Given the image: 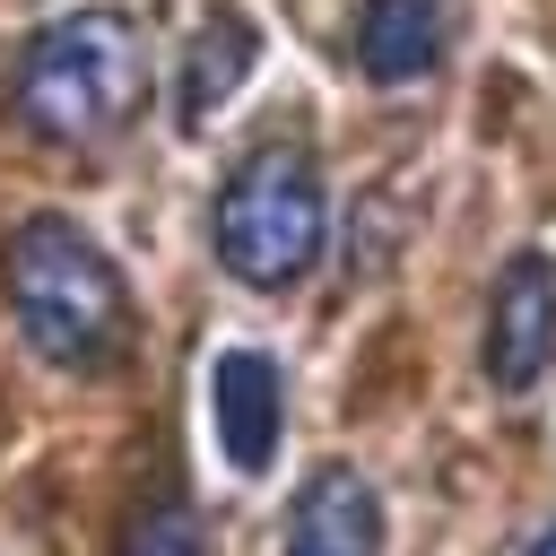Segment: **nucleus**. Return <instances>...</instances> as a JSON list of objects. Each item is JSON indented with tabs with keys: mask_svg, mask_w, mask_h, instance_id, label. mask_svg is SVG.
I'll list each match as a JSON object with an SVG mask.
<instances>
[{
	"mask_svg": "<svg viewBox=\"0 0 556 556\" xmlns=\"http://www.w3.org/2000/svg\"><path fill=\"white\" fill-rule=\"evenodd\" d=\"M521 556H556V521H547V530H539V539H530Z\"/></svg>",
	"mask_w": 556,
	"mask_h": 556,
	"instance_id": "obj_10",
	"label": "nucleus"
},
{
	"mask_svg": "<svg viewBox=\"0 0 556 556\" xmlns=\"http://www.w3.org/2000/svg\"><path fill=\"white\" fill-rule=\"evenodd\" d=\"M208 235H217L226 278H243L252 295H287V287L321 261V243H330V191H321L313 148L261 139V148L217 182Z\"/></svg>",
	"mask_w": 556,
	"mask_h": 556,
	"instance_id": "obj_3",
	"label": "nucleus"
},
{
	"mask_svg": "<svg viewBox=\"0 0 556 556\" xmlns=\"http://www.w3.org/2000/svg\"><path fill=\"white\" fill-rule=\"evenodd\" d=\"M208 426H217V452L261 478L278 460V434H287V382H278V356L261 348H226L208 365Z\"/></svg>",
	"mask_w": 556,
	"mask_h": 556,
	"instance_id": "obj_5",
	"label": "nucleus"
},
{
	"mask_svg": "<svg viewBox=\"0 0 556 556\" xmlns=\"http://www.w3.org/2000/svg\"><path fill=\"white\" fill-rule=\"evenodd\" d=\"M122 556H208V530H200L191 495H174V486L139 495L130 521H122Z\"/></svg>",
	"mask_w": 556,
	"mask_h": 556,
	"instance_id": "obj_9",
	"label": "nucleus"
},
{
	"mask_svg": "<svg viewBox=\"0 0 556 556\" xmlns=\"http://www.w3.org/2000/svg\"><path fill=\"white\" fill-rule=\"evenodd\" d=\"M0 295L17 313V339L43 365H61V374H122L130 348H139V304H130L113 252L87 226L52 217V208H35V217L9 226V243H0Z\"/></svg>",
	"mask_w": 556,
	"mask_h": 556,
	"instance_id": "obj_1",
	"label": "nucleus"
},
{
	"mask_svg": "<svg viewBox=\"0 0 556 556\" xmlns=\"http://www.w3.org/2000/svg\"><path fill=\"white\" fill-rule=\"evenodd\" d=\"M278 556H382V495L339 460L313 469L295 486V504H287Z\"/></svg>",
	"mask_w": 556,
	"mask_h": 556,
	"instance_id": "obj_6",
	"label": "nucleus"
},
{
	"mask_svg": "<svg viewBox=\"0 0 556 556\" xmlns=\"http://www.w3.org/2000/svg\"><path fill=\"white\" fill-rule=\"evenodd\" d=\"M443 61V0H365L356 9V70L374 87H408Z\"/></svg>",
	"mask_w": 556,
	"mask_h": 556,
	"instance_id": "obj_8",
	"label": "nucleus"
},
{
	"mask_svg": "<svg viewBox=\"0 0 556 556\" xmlns=\"http://www.w3.org/2000/svg\"><path fill=\"white\" fill-rule=\"evenodd\" d=\"M252 61H261V43H252L243 9H208V26H200L191 52H182V78H174V122H182V130H208V122L235 104V87L252 78Z\"/></svg>",
	"mask_w": 556,
	"mask_h": 556,
	"instance_id": "obj_7",
	"label": "nucleus"
},
{
	"mask_svg": "<svg viewBox=\"0 0 556 556\" xmlns=\"http://www.w3.org/2000/svg\"><path fill=\"white\" fill-rule=\"evenodd\" d=\"M478 365L495 391H530L556 365V252H513L495 295H486V339Z\"/></svg>",
	"mask_w": 556,
	"mask_h": 556,
	"instance_id": "obj_4",
	"label": "nucleus"
},
{
	"mask_svg": "<svg viewBox=\"0 0 556 556\" xmlns=\"http://www.w3.org/2000/svg\"><path fill=\"white\" fill-rule=\"evenodd\" d=\"M148 26L130 9L43 17L17 52V122L52 148H104L148 104Z\"/></svg>",
	"mask_w": 556,
	"mask_h": 556,
	"instance_id": "obj_2",
	"label": "nucleus"
}]
</instances>
